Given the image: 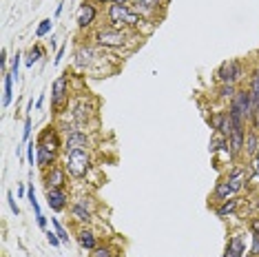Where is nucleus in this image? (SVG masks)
<instances>
[{
	"label": "nucleus",
	"instance_id": "obj_1",
	"mask_svg": "<svg viewBox=\"0 0 259 257\" xmlns=\"http://www.w3.org/2000/svg\"><path fill=\"white\" fill-rule=\"evenodd\" d=\"M91 168V155L87 149H75L67 153V171L73 175V178L82 180Z\"/></svg>",
	"mask_w": 259,
	"mask_h": 257
},
{
	"label": "nucleus",
	"instance_id": "obj_2",
	"mask_svg": "<svg viewBox=\"0 0 259 257\" xmlns=\"http://www.w3.org/2000/svg\"><path fill=\"white\" fill-rule=\"evenodd\" d=\"M69 73L56 78L54 87H51V104H54V111L56 113H62L64 109L69 107Z\"/></svg>",
	"mask_w": 259,
	"mask_h": 257
},
{
	"label": "nucleus",
	"instance_id": "obj_3",
	"mask_svg": "<svg viewBox=\"0 0 259 257\" xmlns=\"http://www.w3.org/2000/svg\"><path fill=\"white\" fill-rule=\"evenodd\" d=\"M109 20L113 25H128V27H135L142 22V18L138 14H133L126 5H113V3L109 7Z\"/></svg>",
	"mask_w": 259,
	"mask_h": 257
},
{
	"label": "nucleus",
	"instance_id": "obj_4",
	"mask_svg": "<svg viewBox=\"0 0 259 257\" xmlns=\"http://www.w3.org/2000/svg\"><path fill=\"white\" fill-rule=\"evenodd\" d=\"M98 45L100 47H109V49H117L126 42V33L120 31V29H100L98 31Z\"/></svg>",
	"mask_w": 259,
	"mask_h": 257
},
{
	"label": "nucleus",
	"instance_id": "obj_5",
	"mask_svg": "<svg viewBox=\"0 0 259 257\" xmlns=\"http://www.w3.org/2000/svg\"><path fill=\"white\" fill-rule=\"evenodd\" d=\"M217 78L222 84H235L241 78V62L239 60H226L217 69Z\"/></svg>",
	"mask_w": 259,
	"mask_h": 257
},
{
	"label": "nucleus",
	"instance_id": "obj_6",
	"mask_svg": "<svg viewBox=\"0 0 259 257\" xmlns=\"http://www.w3.org/2000/svg\"><path fill=\"white\" fill-rule=\"evenodd\" d=\"M36 147H40V149H47V151H54V153H58V149H60V138H58V131H56L54 126H47L45 131H40Z\"/></svg>",
	"mask_w": 259,
	"mask_h": 257
},
{
	"label": "nucleus",
	"instance_id": "obj_7",
	"mask_svg": "<svg viewBox=\"0 0 259 257\" xmlns=\"http://www.w3.org/2000/svg\"><path fill=\"white\" fill-rule=\"evenodd\" d=\"M244 140H246L244 124L233 126L231 138H228V153H231V157H237V155L241 153V151H244Z\"/></svg>",
	"mask_w": 259,
	"mask_h": 257
},
{
	"label": "nucleus",
	"instance_id": "obj_8",
	"mask_svg": "<svg viewBox=\"0 0 259 257\" xmlns=\"http://www.w3.org/2000/svg\"><path fill=\"white\" fill-rule=\"evenodd\" d=\"M47 204L54 213H60L67 208V193L64 189H47Z\"/></svg>",
	"mask_w": 259,
	"mask_h": 257
},
{
	"label": "nucleus",
	"instance_id": "obj_9",
	"mask_svg": "<svg viewBox=\"0 0 259 257\" xmlns=\"http://www.w3.org/2000/svg\"><path fill=\"white\" fill-rule=\"evenodd\" d=\"M45 184H47V189H64L67 186V175H64L60 166H51L45 173Z\"/></svg>",
	"mask_w": 259,
	"mask_h": 257
},
{
	"label": "nucleus",
	"instance_id": "obj_10",
	"mask_svg": "<svg viewBox=\"0 0 259 257\" xmlns=\"http://www.w3.org/2000/svg\"><path fill=\"white\" fill-rule=\"evenodd\" d=\"M96 16H98V9L93 7L91 3H82L80 9H78V27L80 29H87L96 22Z\"/></svg>",
	"mask_w": 259,
	"mask_h": 257
},
{
	"label": "nucleus",
	"instance_id": "obj_11",
	"mask_svg": "<svg viewBox=\"0 0 259 257\" xmlns=\"http://www.w3.org/2000/svg\"><path fill=\"white\" fill-rule=\"evenodd\" d=\"M71 213H73V218L78 220V222L87 224V222L91 220V206H89V200H87V197H80V200H75L73 208H71Z\"/></svg>",
	"mask_w": 259,
	"mask_h": 257
},
{
	"label": "nucleus",
	"instance_id": "obj_12",
	"mask_svg": "<svg viewBox=\"0 0 259 257\" xmlns=\"http://www.w3.org/2000/svg\"><path fill=\"white\" fill-rule=\"evenodd\" d=\"M89 144H91V140L87 138V133H82V131H71L67 136V149L69 151H75V149H89Z\"/></svg>",
	"mask_w": 259,
	"mask_h": 257
},
{
	"label": "nucleus",
	"instance_id": "obj_13",
	"mask_svg": "<svg viewBox=\"0 0 259 257\" xmlns=\"http://www.w3.org/2000/svg\"><path fill=\"white\" fill-rule=\"evenodd\" d=\"M228 184H231V189H233V193H237V191H241L244 189V182L248 180V173L244 171V168H233L231 173H228Z\"/></svg>",
	"mask_w": 259,
	"mask_h": 257
},
{
	"label": "nucleus",
	"instance_id": "obj_14",
	"mask_svg": "<svg viewBox=\"0 0 259 257\" xmlns=\"http://www.w3.org/2000/svg\"><path fill=\"white\" fill-rule=\"evenodd\" d=\"M244 250H246V246H244L241 235H233L226 244V253H224V257H244Z\"/></svg>",
	"mask_w": 259,
	"mask_h": 257
},
{
	"label": "nucleus",
	"instance_id": "obj_15",
	"mask_svg": "<svg viewBox=\"0 0 259 257\" xmlns=\"http://www.w3.org/2000/svg\"><path fill=\"white\" fill-rule=\"evenodd\" d=\"M27 197H29V204H31L33 213H36V222H38V226H40V229H47V218L42 215V211H40V204H38V200H36V191H33V186L27 191Z\"/></svg>",
	"mask_w": 259,
	"mask_h": 257
},
{
	"label": "nucleus",
	"instance_id": "obj_16",
	"mask_svg": "<svg viewBox=\"0 0 259 257\" xmlns=\"http://www.w3.org/2000/svg\"><path fill=\"white\" fill-rule=\"evenodd\" d=\"M36 153H38V162H36V164L40 168L56 166V155L58 153H54V151H47V149H40V147H36Z\"/></svg>",
	"mask_w": 259,
	"mask_h": 257
},
{
	"label": "nucleus",
	"instance_id": "obj_17",
	"mask_svg": "<svg viewBox=\"0 0 259 257\" xmlns=\"http://www.w3.org/2000/svg\"><path fill=\"white\" fill-rule=\"evenodd\" d=\"M78 244L82 248H87V250H93V248H98V242H96V235H93V231L89 229H82L78 233Z\"/></svg>",
	"mask_w": 259,
	"mask_h": 257
},
{
	"label": "nucleus",
	"instance_id": "obj_18",
	"mask_svg": "<svg viewBox=\"0 0 259 257\" xmlns=\"http://www.w3.org/2000/svg\"><path fill=\"white\" fill-rule=\"evenodd\" d=\"M133 5L142 14H153V11H157L162 7V0H133Z\"/></svg>",
	"mask_w": 259,
	"mask_h": 257
},
{
	"label": "nucleus",
	"instance_id": "obj_19",
	"mask_svg": "<svg viewBox=\"0 0 259 257\" xmlns=\"http://www.w3.org/2000/svg\"><path fill=\"white\" fill-rule=\"evenodd\" d=\"M11 100H14V75L5 73V96H3V107L7 109Z\"/></svg>",
	"mask_w": 259,
	"mask_h": 257
},
{
	"label": "nucleus",
	"instance_id": "obj_20",
	"mask_svg": "<svg viewBox=\"0 0 259 257\" xmlns=\"http://www.w3.org/2000/svg\"><path fill=\"white\" fill-rule=\"evenodd\" d=\"M73 118H75V122H78V124H87V122H89V118H91V104L84 109V100H82L78 107H75V111H73Z\"/></svg>",
	"mask_w": 259,
	"mask_h": 257
},
{
	"label": "nucleus",
	"instance_id": "obj_21",
	"mask_svg": "<svg viewBox=\"0 0 259 257\" xmlns=\"http://www.w3.org/2000/svg\"><path fill=\"white\" fill-rule=\"evenodd\" d=\"M231 195H235L233 193V189H231V184H228V180H222V182H217V186H215V197L217 200H228Z\"/></svg>",
	"mask_w": 259,
	"mask_h": 257
},
{
	"label": "nucleus",
	"instance_id": "obj_22",
	"mask_svg": "<svg viewBox=\"0 0 259 257\" xmlns=\"http://www.w3.org/2000/svg\"><path fill=\"white\" fill-rule=\"evenodd\" d=\"M244 151L250 157L259 151V138H257V133H248V136H246V140H244Z\"/></svg>",
	"mask_w": 259,
	"mask_h": 257
},
{
	"label": "nucleus",
	"instance_id": "obj_23",
	"mask_svg": "<svg viewBox=\"0 0 259 257\" xmlns=\"http://www.w3.org/2000/svg\"><path fill=\"white\" fill-rule=\"evenodd\" d=\"M235 208H237V200H224L222 206H217V218H226V215H231Z\"/></svg>",
	"mask_w": 259,
	"mask_h": 257
},
{
	"label": "nucleus",
	"instance_id": "obj_24",
	"mask_svg": "<svg viewBox=\"0 0 259 257\" xmlns=\"http://www.w3.org/2000/svg\"><path fill=\"white\" fill-rule=\"evenodd\" d=\"M91 60H93V51L89 49V47H80V51H78V64L80 67L91 64Z\"/></svg>",
	"mask_w": 259,
	"mask_h": 257
},
{
	"label": "nucleus",
	"instance_id": "obj_25",
	"mask_svg": "<svg viewBox=\"0 0 259 257\" xmlns=\"http://www.w3.org/2000/svg\"><path fill=\"white\" fill-rule=\"evenodd\" d=\"M40 56H42V47H40V45H33L31 51L27 54V67H33V64L40 60Z\"/></svg>",
	"mask_w": 259,
	"mask_h": 257
},
{
	"label": "nucleus",
	"instance_id": "obj_26",
	"mask_svg": "<svg viewBox=\"0 0 259 257\" xmlns=\"http://www.w3.org/2000/svg\"><path fill=\"white\" fill-rule=\"evenodd\" d=\"M51 226H54V231L58 233V237L62 239V244L69 242V233H67V229H64V226L60 224V220H58V218H51Z\"/></svg>",
	"mask_w": 259,
	"mask_h": 257
},
{
	"label": "nucleus",
	"instance_id": "obj_27",
	"mask_svg": "<svg viewBox=\"0 0 259 257\" xmlns=\"http://www.w3.org/2000/svg\"><path fill=\"white\" fill-rule=\"evenodd\" d=\"M51 27H54V20H51V18L42 20V22H40V25H38V29H36V36H38V38H45L47 33L51 31Z\"/></svg>",
	"mask_w": 259,
	"mask_h": 257
},
{
	"label": "nucleus",
	"instance_id": "obj_28",
	"mask_svg": "<svg viewBox=\"0 0 259 257\" xmlns=\"http://www.w3.org/2000/svg\"><path fill=\"white\" fill-rule=\"evenodd\" d=\"M235 93H237L235 84H220V89H217V96H220V98H231V100H233Z\"/></svg>",
	"mask_w": 259,
	"mask_h": 257
},
{
	"label": "nucleus",
	"instance_id": "obj_29",
	"mask_svg": "<svg viewBox=\"0 0 259 257\" xmlns=\"http://www.w3.org/2000/svg\"><path fill=\"white\" fill-rule=\"evenodd\" d=\"M113 255L115 253L109 246H98V248H93V253H91V257H113Z\"/></svg>",
	"mask_w": 259,
	"mask_h": 257
},
{
	"label": "nucleus",
	"instance_id": "obj_30",
	"mask_svg": "<svg viewBox=\"0 0 259 257\" xmlns=\"http://www.w3.org/2000/svg\"><path fill=\"white\" fill-rule=\"evenodd\" d=\"M20 58H22L20 54H16V58H14V60H11V71H9V73L14 75L16 80H18V71H20Z\"/></svg>",
	"mask_w": 259,
	"mask_h": 257
},
{
	"label": "nucleus",
	"instance_id": "obj_31",
	"mask_svg": "<svg viewBox=\"0 0 259 257\" xmlns=\"http://www.w3.org/2000/svg\"><path fill=\"white\" fill-rule=\"evenodd\" d=\"M47 242H49L51 246H60L62 239L58 237V233H56V231H47Z\"/></svg>",
	"mask_w": 259,
	"mask_h": 257
},
{
	"label": "nucleus",
	"instance_id": "obj_32",
	"mask_svg": "<svg viewBox=\"0 0 259 257\" xmlns=\"http://www.w3.org/2000/svg\"><path fill=\"white\" fill-rule=\"evenodd\" d=\"M25 149H27V157H29V164L33 166V162H38V153H33V142L25 144Z\"/></svg>",
	"mask_w": 259,
	"mask_h": 257
},
{
	"label": "nucleus",
	"instance_id": "obj_33",
	"mask_svg": "<svg viewBox=\"0 0 259 257\" xmlns=\"http://www.w3.org/2000/svg\"><path fill=\"white\" fill-rule=\"evenodd\" d=\"M250 175H259V151L252 155V160H250Z\"/></svg>",
	"mask_w": 259,
	"mask_h": 257
},
{
	"label": "nucleus",
	"instance_id": "obj_34",
	"mask_svg": "<svg viewBox=\"0 0 259 257\" xmlns=\"http://www.w3.org/2000/svg\"><path fill=\"white\" fill-rule=\"evenodd\" d=\"M29 136H31V118H25V131H22V138H25V144L29 142Z\"/></svg>",
	"mask_w": 259,
	"mask_h": 257
},
{
	"label": "nucleus",
	"instance_id": "obj_35",
	"mask_svg": "<svg viewBox=\"0 0 259 257\" xmlns=\"http://www.w3.org/2000/svg\"><path fill=\"white\" fill-rule=\"evenodd\" d=\"M7 200H9V206H11V211H14L16 215H20V208H18V204H16V200H14V193H7Z\"/></svg>",
	"mask_w": 259,
	"mask_h": 257
},
{
	"label": "nucleus",
	"instance_id": "obj_36",
	"mask_svg": "<svg viewBox=\"0 0 259 257\" xmlns=\"http://www.w3.org/2000/svg\"><path fill=\"white\" fill-rule=\"evenodd\" d=\"M250 255H259V235H255V233H252V253Z\"/></svg>",
	"mask_w": 259,
	"mask_h": 257
},
{
	"label": "nucleus",
	"instance_id": "obj_37",
	"mask_svg": "<svg viewBox=\"0 0 259 257\" xmlns=\"http://www.w3.org/2000/svg\"><path fill=\"white\" fill-rule=\"evenodd\" d=\"M250 229H252V233H255V235H259V218L250 222Z\"/></svg>",
	"mask_w": 259,
	"mask_h": 257
},
{
	"label": "nucleus",
	"instance_id": "obj_38",
	"mask_svg": "<svg viewBox=\"0 0 259 257\" xmlns=\"http://www.w3.org/2000/svg\"><path fill=\"white\" fill-rule=\"evenodd\" d=\"M62 56H64V47H60V49H58V54H56V60H54V62L58 64V62L62 60Z\"/></svg>",
	"mask_w": 259,
	"mask_h": 257
},
{
	"label": "nucleus",
	"instance_id": "obj_39",
	"mask_svg": "<svg viewBox=\"0 0 259 257\" xmlns=\"http://www.w3.org/2000/svg\"><path fill=\"white\" fill-rule=\"evenodd\" d=\"M42 104H45V96H40V98H38V104H36V107L40 109V107H42Z\"/></svg>",
	"mask_w": 259,
	"mask_h": 257
},
{
	"label": "nucleus",
	"instance_id": "obj_40",
	"mask_svg": "<svg viewBox=\"0 0 259 257\" xmlns=\"http://www.w3.org/2000/svg\"><path fill=\"white\" fill-rule=\"evenodd\" d=\"M113 5H126V0H113Z\"/></svg>",
	"mask_w": 259,
	"mask_h": 257
},
{
	"label": "nucleus",
	"instance_id": "obj_41",
	"mask_svg": "<svg viewBox=\"0 0 259 257\" xmlns=\"http://www.w3.org/2000/svg\"><path fill=\"white\" fill-rule=\"evenodd\" d=\"M96 3H100V5H104V3H113V0H96Z\"/></svg>",
	"mask_w": 259,
	"mask_h": 257
},
{
	"label": "nucleus",
	"instance_id": "obj_42",
	"mask_svg": "<svg viewBox=\"0 0 259 257\" xmlns=\"http://www.w3.org/2000/svg\"><path fill=\"white\" fill-rule=\"evenodd\" d=\"M113 257H122V255H120V253H115V255H113Z\"/></svg>",
	"mask_w": 259,
	"mask_h": 257
},
{
	"label": "nucleus",
	"instance_id": "obj_43",
	"mask_svg": "<svg viewBox=\"0 0 259 257\" xmlns=\"http://www.w3.org/2000/svg\"><path fill=\"white\" fill-rule=\"evenodd\" d=\"M257 73H259V67H257Z\"/></svg>",
	"mask_w": 259,
	"mask_h": 257
}]
</instances>
